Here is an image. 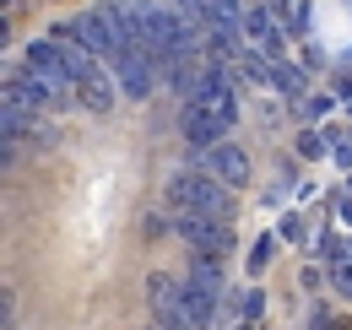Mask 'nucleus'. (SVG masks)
Masks as SVG:
<instances>
[{
    "instance_id": "obj_3",
    "label": "nucleus",
    "mask_w": 352,
    "mask_h": 330,
    "mask_svg": "<svg viewBox=\"0 0 352 330\" xmlns=\"http://www.w3.org/2000/svg\"><path fill=\"white\" fill-rule=\"evenodd\" d=\"M184 103H201V109H206V114H217L228 130L239 124V82H233L222 65H201V76H195V92H190Z\"/></svg>"
},
{
    "instance_id": "obj_16",
    "label": "nucleus",
    "mask_w": 352,
    "mask_h": 330,
    "mask_svg": "<svg viewBox=\"0 0 352 330\" xmlns=\"http://www.w3.org/2000/svg\"><path fill=\"white\" fill-rule=\"evenodd\" d=\"M325 146H331V141H325V130H320V135H304V141H298V152H304V157H320Z\"/></svg>"
},
{
    "instance_id": "obj_20",
    "label": "nucleus",
    "mask_w": 352,
    "mask_h": 330,
    "mask_svg": "<svg viewBox=\"0 0 352 330\" xmlns=\"http://www.w3.org/2000/svg\"><path fill=\"white\" fill-rule=\"evenodd\" d=\"M342 222H352V195H347V201H342Z\"/></svg>"
},
{
    "instance_id": "obj_19",
    "label": "nucleus",
    "mask_w": 352,
    "mask_h": 330,
    "mask_svg": "<svg viewBox=\"0 0 352 330\" xmlns=\"http://www.w3.org/2000/svg\"><path fill=\"white\" fill-rule=\"evenodd\" d=\"M304 114H309V120H320V114H331V98H309V103H304Z\"/></svg>"
},
{
    "instance_id": "obj_14",
    "label": "nucleus",
    "mask_w": 352,
    "mask_h": 330,
    "mask_svg": "<svg viewBox=\"0 0 352 330\" xmlns=\"http://www.w3.org/2000/svg\"><path fill=\"white\" fill-rule=\"evenodd\" d=\"M261 287H239L233 292V303H228V309H233V314H244V320H255V314H261Z\"/></svg>"
},
{
    "instance_id": "obj_12",
    "label": "nucleus",
    "mask_w": 352,
    "mask_h": 330,
    "mask_svg": "<svg viewBox=\"0 0 352 330\" xmlns=\"http://www.w3.org/2000/svg\"><path fill=\"white\" fill-rule=\"evenodd\" d=\"M184 320H190V330H206L217 320V292L190 282V276H184Z\"/></svg>"
},
{
    "instance_id": "obj_2",
    "label": "nucleus",
    "mask_w": 352,
    "mask_h": 330,
    "mask_svg": "<svg viewBox=\"0 0 352 330\" xmlns=\"http://www.w3.org/2000/svg\"><path fill=\"white\" fill-rule=\"evenodd\" d=\"M54 43H60V38H54ZM65 54H71V76H76V103H82L87 114H109L114 98H120L114 71H103L98 54H87L82 43H65Z\"/></svg>"
},
{
    "instance_id": "obj_21",
    "label": "nucleus",
    "mask_w": 352,
    "mask_h": 330,
    "mask_svg": "<svg viewBox=\"0 0 352 330\" xmlns=\"http://www.w3.org/2000/svg\"><path fill=\"white\" fill-rule=\"evenodd\" d=\"M152 330H168V325H152Z\"/></svg>"
},
{
    "instance_id": "obj_7",
    "label": "nucleus",
    "mask_w": 352,
    "mask_h": 330,
    "mask_svg": "<svg viewBox=\"0 0 352 330\" xmlns=\"http://www.w3.org/2000/svg\"><path fill=\"white\" fill-rule=\"evenodd\" d=\"M71 28H76V43L98 54V60H109L114 49H120V33H114V22H109V11L103 6H87V11H76L71 16Z\"/></svg>"
},
{
    "instance_id": "obj_8",
    "label": "nucleus",
    "mask_w": 352,
    "mask_h": 330,
    "mask_svg": "<svg viewBox=\"0 0 352 330\" xmlns=\"http://www.w3.org/2000/svg\"><path fill=\"white\" fill-rule=\"evenodd\" d=\"M201 168L217 173L228 190H244V184H250V152H244L239 141H217L212 152H201Z\"/></svg>"
},
{
    "instance_id": "obj_15",
    "label": "nucleus",
    "mask_w": 352,
    "mask_h": 330,
    "mask_svg": "<svg viewBox=\"0 0 352 330\" xmlns=\"http://www.w3.org/2000/svg\"><path fill=\"white\" fill-rule=\"evenodd\" d=\"M347 254H352V244H347ZM342 254V260H331V282H336V292H347L352 298V260Z\"/></svg>"
},
{
    "instance_id": "obj_1",
    "label": "nucleus",
    "mask_w": 352,
    "mask_h": 330,
    "mask_svg": "<svg viewBox=\"0 0 352 330\" xmlns=\"http://www.w3.org/2000/svg\"><path fill=\"white\" fill-rule=\"evenodd\" d=\"M163 201L168 211H201V217H233V190L222 184L217 173H190V168H174L168 173V184H163Z\"/></svg>"
},
{
    "instance_id": "obj_10",
    "label": "nucleus",
    "mask_w": 352,
    "mask_h": 330,
    "mask_svg": "<svg viewBox=\"0 0 352 330\" xmlns=\"http://www.w3.org/2000/svg\"><path fill=\"white\" fill-rule=\"evenodd\" d=\"M244 43H250V49H261L265 60H282L287 33H282V22H276L265 6H250V11H244Z\"/></svg>"
},
{
    "instance_id": "obj_5",
    "label": "nucleus",
    "mask_w": 352,
    "mask_h": 330,
    "mask_svg": "<svg viewBox=\"0 0 352 330\" xmlns=\"http://www.w3.org/2000/svg\"><path fill=\"white\" fill-rule=\"evenodd\" d=\"M109 65H114V82L125 98H152V87H157V60L146 54V49H131V43H120L114 54H109Z\"/></svg>"
},
{
    "instance_id": "obj_17",
    "label": "nucleus",
    "mask_w": 352,
    "mask_h": 330,
    "mask_svg": "<svg viewBox=\"0 0 352 330\" xmlns=\"http://www.w3.org/2000/svg\"><path fill=\"white\" fill-rule=\"evenodd\" d=\"M168 228H174V222H168V211H146V233H157V239H163Z\"/></svg>"
},
{
    "instance_id": "obj_18",
    "label": "nucleus",
    "mask_w": 352,
    "mask_h": 330,
    "mask_svg": "<svg viewBox=\"0 0 352 330\" xmlns=\"http://www.w3.org/2000/svg\"><path fill=\"white\" fill-rule=\"evenodd\" d=\"M265 254H271V239H261V244H255V254H250V271H265Z\"/></svg>"
},
{
    "instance_id": "obj_13",
    "label": "nucleus",
    "mask_w": 352,
    "mask_h": 330,
    "mask_svg": "<svg viewBox=\"0 0 352 330\" xmlns=\"http://www.w3.org/2000/svg\"><path fill=\"white\" fill-rule=\"evenodd\" d=\"M271 92H276L282 103H304V98H309L304 65H287V60H276V71H271Z\"/></svg>"
},
{
    "instance_id": "obj_11",
    "label": "nucleus",
    "mask_w": 352,
    "mask_h": 330,
    "mask_svg": "<svg viewBox=\"0 0 352 330\" xmlns=\"http://www.w3.org/2000/svg\"><path fill=\"white\" fill-rule=\"evenodd\" d=\"M179 135L195 146V152H212L217 141H228V124L217 114H206L201 103H184V114H179Z\"/></svg>"
},
{
    "instance_id": "obj_4",
    "label": "nucleus",
    "mask_w": 352,
    "mask_h": 330,
    "mask_svg": "<svg viewBox=\"0 0 352 330\" xmlns=\"http://www.w3.org/2000/svg\"><path fill=\"white\" fill-rule=\"evenodd\" d=\"M6 92H16L33 114H65L71 109V87H60V82H49V76H38V71H11L6 76Z\"/></svg>"
},
{
    "instance_id": "obj_6",
    "label": "nucleus",
    "mask_w": 352,
    "mask_h": 330,
    "mask_svg": "<svg viewBox=\"0 0 352 330\" xmlns=\"http://www.w3.org/2000/svg\"><path fill=\"white\" fill-rule=\"evenodd\" d=\"M174 233L195 254H233V228L222 217H201V211H179L174 217Z\"/></svg>"
},
{
    "instance_id": "obj_9",
    "label": "nucleus",
    "mask_w": 352,
    "mask_h": 330,
    "mask_svg": "<svg viewBox=\"0 0 352 330\" xmlns=\"http://www.w3.org/2000/svg\"><path fill=\"white\" fill-rule=\"evenodd\" d=\"M28 71H38V76H49V82H60V87L76 92L71 54H65V43H54V38H28Z\"/></svg>"
}]
</instances>
